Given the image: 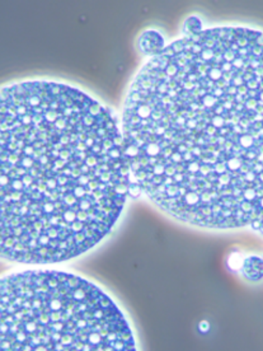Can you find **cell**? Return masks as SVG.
Segmentation results:
<instances>
[{
	"label": "cell",
	"mask_w": 263,
	"mask_h": 351,
	"mask_svg": "<svg viewBox=\"0 0 263 351\" xmlns=\"http://www.w3.org/2000/svg\"><path fill=\"white\" fill-rule=\"evenodd\" d=\"M242 271L249 280H261L263 278V260L255 256L242 258Z\"/></svg>",
	"instance_id": "obj_5"
},
{
	"label": "cell",
	"mask_w": 263,
	"mask_h": 351,
	"mask_svg": "<svg viewBox=\"0 0 263 351\" xmlns=\"http://www.w3.org/2000/svg\"><path fill=\"white\" fill-rule=\"evenodd\" d=\"M121 128L138 195L192 226L263 233V32L166 46L132 82Z\"/></svg>",
	"instance_id": "obj_1"
},
{
	"label": "cell",
	"mask_w": 263,
	"mask_h": 351,
	"mask_svg": "<svg viewBox=\"0 0 263 351\" xmlns=\"http://www.w3.org/2000/svg\"><path fill=\"white\" fill-rule=\"evenodd\" d=\"M136 196L123 128L77 88L23 82L0 98V250L51 265L86 254Z\"/></svg>",
	"instance_id": "obj_2"
},
{
	"label": "cell",
	"mask_w": 263,
	"mask_h": 351,
	"mask_svg": "<svg viewBox=\"0 0 263 351\" xmlns=\"http://www.w3.org/2000/svg\"><path fill=\"white\" fill-rule=\"evenodd\" d=\"M139 47L142 53L151 55V58H153L164 49V40L162 36L159 35L158 32L148 31L141 36L140 40H139Z\"/></svg>",
	"instance_id": "obj_4"
},
{
	"label": "cell",
	"mask_w": 263,
	"mask_h": 351,
	"mask_svg": "<svg viewBox=\"0 0 263 351\" xmlns=\"http://www.w3.org/2000/svg\"><path fill=\"white\" fill-rule=\"evenodd\" d=\"M1 351H134L121 309L93 282L68 272L27 270L1 280Z\"/></svg>",
	"instance_id": "obj_3"
}]
</instances>
